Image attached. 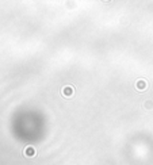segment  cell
<instances>
[{"label": "cell", "instance_id": "1", "mask_svg": "<svg viewBox=\"0 0 153 165\" xmlns=\"http://www.w3.org/2000/svg\"><path fill=\"white\" fill-rule=\"evenodd\" d=\"M73 92H75V88L72 85H67L61 89V94H63V96H65V98H72Z\"/></svg>", "mask_w": 153, "mask_h": 165}, {"label": "cell", "instance_id": "2", "mask_svg": "<svg viewBox=\"0 0 153 165\" xmlns=\"http://www.w3.org/2000/svg\"><path fill=\"white\" fill-rule=\"evenodd\" d=\"M23 154L26 156V157H34V156L37 154V150H35V148H34V146L29 145V146H26V148H24Z\"/></svg>", "mask_w": 153, "mask_h": 165}, {"label": "cell", "instance_id": "3", "mask_svg": "<svg viewBox=\"0 0 153 165\" xmlns=\"http://www.w3.org/2000/svg\"><path fill=\"white\" fill-rule=\"evenodd\" d=\"M136 88H137L138 91L146 89V88H148V82H146V80H144V79L137 80V82H136Z\"/></svg>", "mask_w": 153, "mask_h": 165}, {"label": "cell", "instance_id": "4", "mask_svg": "<svg viewBox=\"0 0 153 165\" xmlns=\"http://www.w3.org/2000/svg\"><path fill=\"white\" fill-rule=\"evenodd\" d=\"M144 104H145V108H146V110H150V108H153V102H152V100H146Z\"/></svg>", "mask_w": 153, "mask_h": 165}]
</instances>
